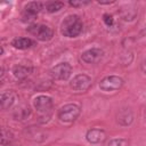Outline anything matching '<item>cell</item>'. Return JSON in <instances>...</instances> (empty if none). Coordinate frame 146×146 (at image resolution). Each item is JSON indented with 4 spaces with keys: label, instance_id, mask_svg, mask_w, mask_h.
I'll return each mask as SVG.
<instances>
[{
    "label": "cell",
    "instance_id": "obj_1",
    "mask_svg": "<svg viewBox=\"0 0 146 146\" xmlns=\"http://www.w3.org/2000/svg\"><path fill=\"white\" fill-rule=\"evenodd\" d=\"M82 29H83L82 22L79 18V16H76V15H70V16H67L63 21L62 26H60L62 33L64 34V36H67V38L78 36L82 32Z\"/></svg>",
    "mask_w": 146,
    "mask_h": 146
},
{
    "label": "cell",
    "instance_id": "obj_10",
    "mask_svg": "<svg viewBox=\"0 0 146 146\" xmlns=\"http://www.w3.org/2000/svg\"><path fill=\"white\" fill-rule=\"evenodd\" d=\"M87 140L91 144H98V143H103L106 138V133L104 130L102 129H90L87 132L86 136Z\"/></svg>",
    "mask_w": 146,
    "mask_h": 146
},
{
    "label": "cell",
    "instance_id": "obj_14",
    "mask_svg": "<svg viewBox=\"0 0 146 146\" xmlns=\"http://www.w3.org/2000/svg\"><path fill=\"white\" fill-rule=\"evenodd\" d=\"M32 72V67L30 66H25V65H16L13 70V73L14 75L17 78V79H24L26 78L30 73Z\"/></svg>",
    "mask_w": 146,
    "mask_h": 146
},
{
    "label": "cell",
    "instance_id": "obj_5",
    "mask_svg": "<svg viewBox=\"0 0 146 146\" xmlns=\"http://www.w3.org/2000/svg\"><path fill=\"white\" fill-rule=\"evenodd\" d=\"M29 32L32 33L38 40H41V41H48L54 35V31L47 25H34V26H31L29 29Z\"/></svg>",
    "mask_w": 146,
    "mask_h": 146
},
{
    "label": "cell",
    "instance_id": "obj_12",
    "mask_svg": "<svg viewBox=\"0 0 146 146\" xmlns=\"http://www.w3.org/2000/svg\"><path fill=\"white\" fill-rule=\"evenodd\" d=\"M132 119H133L132 112H131L130 110H128V108L122 110V111L117 114V122H119L120 124H122V125H128V124H130V123L132 122Z\"/></svg>",
    "mask_w": 146,
    "mask_h": 146
},
{
    "label": "cell",
    "instance_id": "obj_6",
    "mask_svg": "<svg viewBox=\"0 0 146 146\" xmlns=\"http://www.w3.org/2000/svg\"><path fill=\"white\" fill-rule=\"evenodd\" d=\"M70 86L75 91H86L91 86V79L86 74H78L73 78Z\"/></svg>",
    "mask_w": 146,
    "mask_h": 146
},
{
    "label": "cell",
    "instance_id": "obj_3",
    "mask_svg": "<svg viewBox=\"0 0 146 146\" xmlns=\"http://www.w3.org/2000/svg\"><path fill=\"white\" fill-rule=\"evenodd\" d=\"M123 84V80L116 75H110L104 78L99 82V88L104 91H114L119 90Z\"/></svg>",
    "mask_w": 146,
    "mask_h": 146
},
{
    "label": "cell",
    "instance_id": "obj_4",
    "mask_svg": "<svg viewBox=\"0 0 146 146\" xmlns=\"http://www.w3.org/2000/svg\"><path fill=\"white\" fill-rule=\"evenodd\" d=\"M72 73V67L68 63H59L50 71L51 76L55 80H67Z\"/></svg>",
    "mask_w": 146,
    "mask_h": 146
},
{
    "label": "cell",
    "instance_id": "obj_11",
    "mask_svg": "<svg viewBox=\"0 0 146 146\" xmlns=\"http://www.w3.org/2000/svg\"><path fill=\"white\" fill-rule=\"evenodd\" d=\"M15 102V94L13 90H7L1 94V107L3 110L9 108Z\"/></svg>",
    "mask_w": 146,
    "mask_h": 146
},
{
    "label": "cell",
    "instance_id": "obj_9",
    "mask_svg": "<svg viewBox=\"0 0 146 146\" xmlns=\"http://www.w3.org/2000/svg\"><path fill=\"white\" fill-rule=\"evenodd\" d=\"M102 57H103V50L99 48H91L81 55V59L84 63H89V64L97 63L98 60H100Z\"/></svg>",
    "mask_w": 146,
    "mask_h": 146
},
{
    "label": "cell",
    "instance_id": "obj_22",
    "mask_svg": "<svg viewBox=\"0 0 146 146\" xmlns=\"http://www.w3.org/2000/svg\"><path fill=\"white\" fill-rule=\"evenodd\" d=\"M114 1H98V3L100 5H110V3H113Z\"/></svg>",
    "mask_w": 146,
    "mask_h": 146
},
{
    "label": "cell",
    "instance_id": "obj_19",
    "mask_svg": "<svg viewBox=\"0 0 146 146\" xmlns=\"http://www.w3.org/2000/svg\"><path fill=\"white\" fill-rule=\"evenodd\" d=\"M68 3H70L72 7L78 8V7H82V6L89 5V3H90V1H88V0H73V1H70Z\"/></svg>",
    "mask_w": 146,
    "mask_h": 146
},
{
    "label": "cell",
    "instance_id": "obj_2",
    "mask_svg": "<svg viewBox=\"0 0 146 146\" xmlns=\"http://www.w3.org/2000/svg\"><path fill=\"white\" fill-rule=\"evenodd\" d=\"M80 115V107L75 104H67L64 105L59 112H58V116L62 121L64 122H72L74 121L78 116Z\"/></svg>",
    "mask_w": 146,
    "mask_h": 146
},
{
    "label": "cell",
    "instance_id": "obj_13",
    "mask_svg": "<svg viewBox=\"0 0 146 146\" xmlns=\"http://www.w3.org/2000/svg\"><path fill=\"white\" fill-rule=\"evenodd\" d=\"M11 44L17 49H29L33 46V41L29 38H15L11 41Z\"/></svg>",
    "mask_w": 146,
    "mask_h": 146
},
{
    "label": "cell",
    "instance_id": "obj_7",
    "mask_svg": "<svg viewBox=\"0 0 146 146\" xmlns=\"http://www.w3.org/2000/svg\"><path fill=\"white\" fill-rule=\"evenodd\" d=\"M34 107L36 108V111L41 114H47L50 112L51 107H52V100L50 97L48 96H38L34 99Z\"/></svg>",
    "mask_w": 146,
    "mask_h": 146
},
{
    "label": "cell",
    "instance_id": "obj_18",
    "mask_svg": "<svg viewBox=\"0 0 146 146\" xmlns=\"http://www.w3.org/2000/svg\"><path fill=\"white\" fill-rule=\"evenodd\" d=\"M108 146H128V141L125 139L119 138V139H112L108 144Z\"/></svg>",
    "mask_w": 146,
    "mask_h": 146
},
{
    "label": "cell",
    "instance_id": "obj_15",
    "mask_svg": "<svg viewBox=\"0 0 146 146\" xmlns=\"http://www.w3.org/2000/svg\"><path fill=\"white\" fill-rule=\"evenodd\" d=\"M137 15V10L136 9H122L121 10V16L123 19L125 21H132Z\"/></svg>",
    "mask_w": 146,
    "mask_h": 146
},
{
    "label": "cell",
    "instance_id": "obj_23",
    "mask_svg": "<svg viewBox=\"0 0 146 146\" xmlns=\"http://www.w3.org/2000/svg\"><path fill=\"white\" fill-rule=\"evenodd\" d=\"M145 116H146V112H145Z\"/></svg>",
    "mask_w": 146,
    "mask_h": 146
},
{
    "label": "cell",
    "instance_id": "obj_8",
    "mask_svg": "<svg viewBox=\"0 0 146 146\" xmlns=\"http://www.w3.org/2000/svg\"><path fill=\"white\" fill-rule=\"evenodd\" d=\"M42 5L40 2H29L25 8H24V13H23V18L24 21H31L34 19L35 16L38 15V13L41 10Z\"/></svg>",
    "mask_w": 146,
    "mask_h": 146
},
{
    "label": "cell",
    "instance_id": "obj_21",
    "mask_svg": "<svg viewBox=\"0 0 146 146\" xmlns=\"http://www.w3.org/2000/svg\"><path fill=\"white\" fill-rule=\"evenodd\" d=\"M141 70L146 73V59H144V62H143V64H141Z\"/></svg>",
    "mask_w": 146,
    "mask_h": 146
},
{
    "label": "cell",
    "instance_id": "obj_17",
    "mask_svg": "<svg viewBox=\"0 0 146 146\" xmlns=\"http://www.w3.org/2000/svg\"><path fill=\"white\" fill-rule=\"evenodd\" d=\"M29 114H30L29 107H24V108H19V110L17 108L15 111V113H14V117L16 120H24Z\"/></svg>",
    "mask_w": 146,
    "mask_h": 146
},
{
    "label": "cell",
    "instance_id": "obj_20",
    "mask_svg": "<svg viewBox=\"0 0 146 146\" xmlns=\"http://www.w3.org/2000/svg\"><path fill=\"white\" fill-rule=\"evenodd\" d=\"M103 21H104V23H105L107 26H112V25H113V22H114L113 16L110 15V14H105V15L103 16Z\"/></svg>",
    "mask_w": 146,
    "mask_h": 146
},
{
    "label": "cell",
    "instance_id": "obj_16",
    "mask_svg": "<svg viewBox=\"0 0 146 146\" xmlns=\"http://www.w3.org/2000/svg\"><path fill=\"white\" fill-rule=\"evenodd\" d=\"M63 7H64L63 2H60V1H52V2H49L47 5V11L48 13H56V11L60 10Z\"/></svg>",
    "mask_w": 146,
    "mask_h": 146
}]
</instances>
